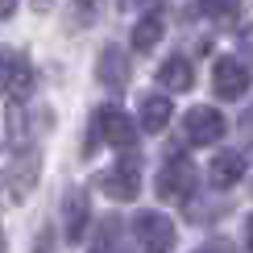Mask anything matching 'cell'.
Instances as JSON below:
<instances>
[{
  "label": "cell",
  "mask_w": 253,
  "mask_h": 253,
  "mask_svg": "<svg viewBox=\"0 0 253 253\" xmlns=\"http://www.w3.org/2000/svg\"><path fill=\"white\" fill-rule=\"evenodd\" d=\"M96 141H108V145H117V150H133L137 145V125L125 117L117 104H104V108L96 112V121H91L87 150H96Z\"/></svg>",
  "instance_id": "cell-1"
},
{
  "label": "cell",
  "mask_w": 253,
  "mask_h": 253,
  "mask_svg": "<svg viewBox=\"0 0 253 253\" xmlns=\"http://www.w3.org/2000/svg\"><path fill=\"white\" fill-rule=\"evenodd\" d=\"M133 237L145 253H170L174 249V220L154 212V208H141L133 216Z\"/></svg>",
  "instance_id": "cell-2"
},
{
  "label": "cell",
  "mask_w": 253,
  "mask_h": 253,
  "mask_svg": "<svg viewBox=\"0 0 253 253\" xmlns=\"http://www.w3.org/2000/svg\"><path fill=\"white\" fill-rule=\"evenodd\" d=\"M38 170H42V158L38 150H21L13 162L4 166V174H0V191H4V199H25L29 191H34V183H38Z\"/></svg>",
  "instance_id": "cell-3"
},
{
  "label": "cell",
  "mask_w": 253,
  "mask_h": 253,
  "mask_svg": "<svg viewBox=\"0 0 253 253\" xmlns=\"http://www.w3.org/2000/svg\"><path fill=\"white\" fill-rule=\"evenodd\" d=\"M158 195L166 199V204H183V199L195 195V166L187 162V158H170V162L158 170Z\"/></svg>",
  "instance_id": "cell-4"
},
{
  "label": "cell",
  "mask_w": 253,
  "mask_h": 253,
  "mask_svg": "<svg viewBox=\"0 0 253 253\" xmlns=\"http://www.w3.org/2000/svg\"><path fill=\"white\" fill-rule=\"evenodd\" d=\"M249 83H253V75H249V67L241 58L224 54V58L212 62V91L220 100H241L249 91Z\"/></svg>",
  "instance_id": "cell-5"
},
{
  "label": "cell",
  "mask_w": 253,
  "mask_h": 253,
  "mask_svg": "<svg viewBox=\"0 0 253 253\" xmlns=\"http://www.w3.org/2000/svg\"><path fill=\"white\" fill-rule=\"evenodd\" d=\"M100 187H104V195H112L117 204L137 199V191H141V162H137V158H121L112 170L100 174Z\"/></svg>",
  "instance_id": "cell-6"
},
{
  "label": "cell",
  "mask_w": 253,
  "mask_h": 253,
  "mask_svg": "<svg viewBox=\"0 0 253 253\" xmlns=\"http://www.w3.org/2000/svg\"><path fill=\"white\" fill-rule=\"evenodd\" d=\"M183 133H187V141H191V145H216L220 137L228 133V121L220 117L216 108L199 104V108H191V112H187V121H183Z\"/></svg>",
  "instance_id": "cell-7"
},
{
  "label": "cell",
  "mask_w": 253,
  "mask_h": 253,
  "mask_svg": "<svg viewBox=\"0 0 253 253\" xmlns=\"http://www.w3.org/2000/svg\"><path fill=\"white\" fill-rule=\"evenodd\" d=\"M87 220H91V199L83 187H71L67 195H62V228H67V241H83L87 233Z\"/></svg>",
  "instance_id": "cell-8"
},
{
  "label": "cell",
  "mask_w": 253,
  "mask_h": 253,
  "mask_svg": "<svg viewBox=\"0 0 253 253\" xmlns=\"http://www.w3.org/2000/svg\"><path fill=\"white\" fill-rule=\"evenodd\" d=\"M29 83H34V71H29L25 54H17V50L0 46V96H4V91H13V96H25Z\"/></svg>",
  "instance_id": "cell-9"
},
{
  "label": "cell",
  "mask_w": 253,
  "mask_h": 253,
  "mask_svg": "<svg viewBox=\"0 0 253 253\" xmlns=\"http://www.w3.org/2000/svg\"><path fill=\"white\" fill-rule=\"evenodd\" d=\"M96 75L104 87H125L129 83V54L117 46H104L100 50V62H96Z\"/></svg>",
  "instance_id": "cell-10"
},
{
  "label": "cell",
  "mask_w": 253,
  "mask_h": 253,
  "mask_svg": "<svg viewBox=\"0 0 253 253\" xmlns=\"http://www.w3.org/2000/svg\"><path fill=\"white\" fill-rule=\"evenodd\" d=\"M158 83H162L166 91H191V83H195V67H191V58L170 54L162 67H158Z\"/></svg>",
  "instance_id": "cell-11"
},
{
  "label": "cell",
  "mask_w": 253,
  "mask_h": 253,
  "mask_svg": "<svg viewBox=\"0 0 253 253\" xmlns=\"http://www.w3.org/2000/svg\"><path fill=\"white\" fill-rule=\"evenodd\" d=\"M241 174H245V158H241L237 150H220V154L212 158V166H208L212 187H233Z\"/></svg>",
  "instance_id": "cell-12"
},
{
  "label": "cell",
  "mask_w": 253,
  "mask_h": 253,
  "mask_svg": "<svg viewBox=\"0 0 253 253\" xmlns=\"http://www.w3.org/2000/svg\"><path fill=\"white\" fill-rule=\"evenodd\" d=\"M170 100L166 96H141V108H137V117H141V129L145 133H162L166 125H170Z\"/></svg>",
  "instance_id": "cell-13"
},
{
  "label": "cell",
  "mask_w": 253,
  "mask_h": 253,
  "mask_svg": "<svg viewBox=\"0 0 253 253\" xmlns=\"http://www.w3.org/2000/svg\"><path fill=\"white\" fill-rule=\"evenodd\" d=\"M162 29H166V21L162 13H145L141 21L133 25V50H141V54H150V50L162 42Z\"/></svg>",
  "instance_id": "cell-14"
},
{
  "label": "cell",
  "mask_w": 253,
  "mask_h": 253,
  "mask_svg": "<svg viewBox=\"0 0 253 253\" xmlns=\"http://www.w3.org/2000/svg\"><path fill=\"white\" fill-rule=\"evenodd\" d=\"M199 13L216 25H233L241 17V0H199Z\"/></svg>",
  "instance_id": "cell-15"
},
{
  "label": "cell",
  "mask_w": 253,
  "mask_h": 253,
  "mask_svg": "<svg viewBox=\"0 0 253 253\" xmlns=\"http://www.w3.org/2000/svg\"><path fill=\"white\" fill-rule=\"evenodd\" d=\"M34 253H54V233H50V228H42V233H38Z\"/></svg>",
  "instance_id": "cell-16"
},
{
  "label": "cell",
  "mask_w": 253,
  "mask_h": 253,
  "mask_svg": "<svg viewBox=\"0 0 253 253\" xmlns=\"http://www.w3.org/2000/svg\"><path fill=\"white\" fill-rule=\"evenodd\" d=\"M13 13H17V0H0V21L13 17Z\"/></svg>",
  "instance_id": "cell-17"
},
{
  "label": "cell",
  "mask_w": 253,
  "mask_h": 253,
  "mask_svg": "<svg viewBox=\"0 0 253 253\" xmlns=\"http://www.w3.org/2000/svg\"><path fill=\"white\" fill-rule=\"evenodd\" d=\"M195 253H228L224 241H216V245H204V249H195Z\"/></svg>",
  "instance_id": "cell-18"
},
{
  "label": "cell",
  "mask_w": 253,
  "mask_h": 253,
  "mask_svg": "<svg viewBox=\"0 0 253 253\" xmlns=\"http://www.w3.org/2000/svg\"><path fill=\"white\" fill-rule=\"evenodd\" d=\"M245 245H249V253H253V216L245 220Z\"/></svg>",
  "instance_id": "cell-19"
},
{
  "label": "cell",
  "mask_w": 253,
  "mask_h": 253,
  "mask_svg": "<svg viewBox=\"0 0 253 253\" xmlns=\"http://www.w3.org/2000/svg\"><path fill=\"white\" fill-rule=\"evenodd\" d=\"M125 8H137V4H150V0H121Z\"/></svg>",
  "instance_id": "cell-20"
},
{
  "label": "cell",
  "mask_w": 253,
  "mask_h": 253,
  "mask_svg": "<svg viewBox=\"0 0 253 253\" xmlns=\"http://www.w3.org/2000/svg\"><path fill=\"white\" fill-rule=\"evenodd\" d=\"M50 4H54V0H34V8H42V13H46Z\"/></svg>",
  "instance_id": "cell-21"
},
{
  "label": "cell",
  "mask_w": 253,
  "mask_h": 253,
  "mask_svg": "<svg viewBox=\"0 0 253 253\" xmlns=\"http://www.w3.org/2000/svg\"><path fill=\"white\" fill-rule=\"evenodd\" d=\"M0 253H4V233H0Z\"/></svg>",
  "instance_id": "cell-22"
},
{
  "label": "cell",
  "mask_w": 253,
  "mask_h": 253,
  "mask_svg": "<svg viewBox=\"0 0 253 253\" xmlns=\"http://www.w3.org/2000/svg\"><path fill=\"white\" fill-rule=\"evenodd\" d=\"M96 253H100V249H96Z\"/></svg>",
  "instance_id": "cell-23"
}]
</instances>
